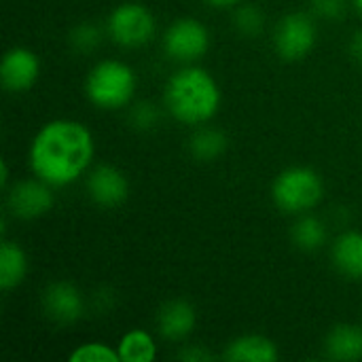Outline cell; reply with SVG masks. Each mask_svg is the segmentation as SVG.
<instances>
[{"label":"cell","mask_w":362,"mask_h":362,"mask_svg":"<svg viewBox=\"0 0 362 362\" xmlns=\"http://www.w3.org/2000/svg\"><path fill=\"white\" fill-rule=\"evenodd\" d=\"M95 155V142L89 127L74 119H53L32 138L28 163L36 178L53 189L76 182Z\"/></svg>","instance_id":"1"},{"label":"cell","mask_w":362,"mask_h":362,"mask_svg":"<svg viewBox=\"0 0 362 362\" xmlns=\"http://www.w3.org/2000/svg\"><path fill=\"white\" fill-rule=\"evenodd\" d=\"M221 87L216 78L199 66L185 64L176 70L163 89V102L170 115L185 125H206L221 108Z\"/></svg>","instance_id":"2"},{"label":"cell","mask_w":362,"mask_h":362,"mask_svg":"<svg viewBox=\"0 0 362 362\" xmlns=\"http://www.w3.org/2000/svg\"><path fill=\"white\" fill-rule=\"evenodd\" d=\"M138 76L132 66L121 59L98 62L85 78L87 100L102 110L125 108L136 93Z\"/></svg>","instance_id":"3"},{"label":"cell","mask_w":362,"mask_h":362,"mask_svg":"<svg viewBox=\"0 0 362 362\" xmlns=\"http://www.w3.org/2000/svg\"><path fill=\"white\" fill-rule=\"evenodd\" d=\"M325 197V182L320 174L308 165H293L282 170L272 182V199L276 208L291 216L312 212Z\"/></svg>","instance_id":"4"},{"label":"cell","mask_w":362,"mask_h":362,"mask_svg":"<svg viewBox=\"0 0 362 362\" xmlns=\"http://www.w3.org/2000/svg\"><path fill=\"white\" fill-rule=\"evenodd\" d=\"M157 30L155 15L140 2H123L115 6L106 19V34L125 49H138L153 40Z\"/></svg>","instance_id":"5"},{"label":"cell","mask_w":362,"mask_h":362,"mask_svg":"<svg viewBox=\"0 0 362 362\" xmlns=\"http://www.w3.org/2000/svg\"><path fill=\"white\" fill-rule=\"evenodd\" d=\"M210 49V32L195 17H180L163 34V51L170 59L193 64Z\"/></svg>","instance_id":"6"},{"label":"cell","mask_w":362,"mask_h":362,"mask_svg":"<svg viewBox=\"0 0 362 362\" xmlns=\"http://www.w3.org/2000/svg\"><path fill=\"white\" fill-rule=\"evenodd\" d=\"M316 38L318 30L308 13H288L274 30L276 53L286 62H299L308 57L316 45Z\"/></svg>","instance_id":"7"},{"label":"cell","mask_w":362,"mask_h":362,"mask_svg":"<svg viewBox=\"0 0 362 362\" xmlns=\"http://www.w3.org/2000/svg\"><path fill=\"white\" fill-rule=\"evenodd\" d=\"M53 187L40 178H25L15 182L6 193V208L15 218L32 221L53 208Z\"/></svg>","instance_id":"8"},{"label":"cell","mask_w":362,"mask_h":362,"mask_svg":"<svg viewBox=\"0 0 362 362\" xmlns=\"http://www.w3.org/2000/svg\"><path fill=\"white\" fill-rule=\"evenodd\" d=\"M42 312L55 325H74L85 314V297L70 282H53L42 291Z\"/></svg>","instance_id":"9"},{"label":"cell","mask_w":362,"mask_h":362,"mask_svg":"<svg viewBox=\"0 0 362 362\" xmlns=\"http://www.w3.org/2000/svg\"><path fill=\"white\" fill-rule=\"evenodd\" d=\"M40 74V62L28 47H11L0 62V81L4 89L13 93H23L34 87Z\"/></svg>","instance_id":"10"},{"label":"cell","mask_w":362,"mask_h":362,"mask_svg":"<svg viewBox=\"0 0 362 362\" xmlns=\"http://www.w3.org/2000/svg\"><path fill=\"white\" fill-rule=\"evenodd\" d=\"M87 195L100 208H117L129 195V182L125 174L108 163L95 165L87 174Z\"/></svg>","instance_id":"11"},{"label":"cell","mask_w":362,"mask_h":362,"mask_svg":"<svg viewBox=\"0 0 362 362\" xmlns=\"http://www.w3.org/2000/svg\"><path fill=\"white\" fill-rule=\"evenodd\" d=\"M197 322L195 308L185 299H170L157 312V333L165 341H185Z\"/></svg>","instance_id":"12"},{"label":"cell","mask_w":362,"mask_h":362,"mask_svg":"<svg viewBox=\"0 0 362 362\" xmlns=\"http://www.w3.org/2000/svg\"><path fill=\"white\" fill-rule=\"evenodd\" d=\"M331 261L335 269L350 278L362 280V231H344L331 246Z\"/></svg>","instance_id":"13"},{"label":"cell","mask_w":362,"mask_h":362,"mask_svg":"<svg viewBox=\"0 0 362 362\" xmlns=\"http://www.w3.org/2000/svg\"><path fill=\"white\" fill-rule=\"evenodd\" d=\"M325 352L331 361L354 362L362 358V327L341 322L335 325L327 339H325Z\"/></svg>","instance_id":"14"},{"label":"cell","mask_w":362,"mask_h":362,"mask_svg":"<svg viewBox=\"0 0 362 362\" xmlns=\"http://www.w3.org/2000/svg\"><path fill=\"white\" fill-rule=\"evenodd\" d=\"M223 356L231 362H276L280 358V352L269 337L242 335L229 341Z\"/></svg>","instance_id":"15"},{"label":"cell","mask_w":362,"mask_h":362,"mask_svg":"<svg viewBox=\"0 0 362 362\" xmlns=\"http://www.w3.org/2000/svg\"><path fill=\"white\" fill-rule=\"evenodd\" d=\"M28 276V257L17 242L4 240L0 246V288L4 293L23 284Z\"/></svg>","instance_id":"16"},{"label":"cell","mask_w":362,"mask_h":362,"mask_svg":"<svg viewBox=\"0 0 362 362\" xmlns=\"http://www.w3.org/2000/svg\"><path fill=\"white\" fill-rule=\"evenodd\" d=\"M227 151V136L225 132L210 127V125H197V129L189 138V153L197 161H214Z\"/></svg>","instance_id":"17"},{"label":"cell","mask_w":362,"mask_h":362,"mask_svg":"<svg viewBox=\"0 0 362 362\" xmlns=\"http://www.w3.org/2000/svg\"><path fill=\"white\" fill-rule=\"evenodd\" d=\"M121 362H153L157 358V341L144 329H132L119 339Z\"/></svg>","instance_id":"18"},{"label":"cell","mask_w":362,"mask_h":362,"mask_svg":"<svg viewBox=\"0 0 362 362\" xmlns=\"http://www.w3.org/2000/svg\"><path fill=\"white\" fill-rule=\"evenodd\" d=\"M291 240L293 244L303 250V252H316L325 246L327 242V227L320 218L308 214H301L297 223L291 229Z\"/></svg>","instance_id":"19"},{"label":"cell","mask_w":362,"mask_h":362,"mask_svg":"<svg viewBox=\"0 0 362 362\" xmlns=\"http://www.w3.org/2000/svg\"><path fill=\"white\" fill-rule=\"evenodd\" d=\"M70 362H119V350L104 344V341H87V344H81L76 346L70 356Z\"/></svg>","instance_id":"20"},{"label":"cell","mask_w":362,"mask_h":362,"mask_svg":"<svg viewBox=\"0 0 362 362\" xmlns=\"http://www.w3.org/2000/svg\"><path fill=\"white\" fill-rule=\"evenodd\" d=\"M233 25L246 36H257L265 28V15L257 4H238L233 11Z\"/></svg>","instance_id":"21"},{"label":"cell","mask_w":362,"mask_h":362,"mask_svg":"<svg viewBox=\"0 0 362 362\" xmlns=\"http://www.w3.org/2000/svg\"><path fill=\"white\" fill-rule=\"evenodd\" d=\"M100 42H102V30L95 23L85 21V23H78L70 32V45L78 53H89V51L98 49Z\"/></svg>","instance_id":"22"},{"label":"cell","mask_w":362,"mask_h":362,"mask_svg":"<svg viewBox=\"0 0 362 362\" xmlns=\"http://www.w3.org/2000/svg\"><path fill=\"white\" fill-rule=\"evenodd\" d=\"M129 123L132 127L146 132L153 129L159 123V110L157 106H153L151 102H138L129 108Z\"/></svg>","instance_id":"23"},{"label":"cell","mask_w":362,"mask_h":362,"mask_svg":"<svg viewBox=\"0 0 362 362\" xmlns=\"http://www.w3.org/2000/svg\"><path fill=\"white\" fill-rule=\"evenodd\" d=\"M346 8V0H312V11L322 19H339Z\"/></svg>","instance_id":"24"},{"label":"cell","mask_w":362,"mask_h":362,"mask_svg":"<svg viewBox=\"0 0 362 362\" xmlns=\"http://www.w3.org/2000/svg\"><path fill=\"white\" fill-rule=\"evenodd\" d=\"M178 358L187 362H204L212 361L214 354H210V352H208L206 348H202V346H185V348L178 352Z\"/></svg>","instance_id":"25"},{"label":"cell","mask_w":362,"mask_h":362,"mask_svg":"<svg viewBox=\"0 0 362 362\" xmlns=\"http://www.w3.org/2000/svg\"><path fill=\"white\" fill-rule=\"evenodd\" d=\"M350 53H352V57L358 64H362V30L352 36V40H350Z\"/></svg>","instance_id":"26"},{"label":"cell","mask_w":362,"mask_h":362,"mask_svg":"<svg viewBox=\"0 0 362 362\" xmlns=\"http://www.w3.org/2000/svg\"><path fill=\"white\" fill-rule=\"evenodd\" d=\"M206 2H210L216 8H233V6L242 4V0H206Z\"/></svg>","instance_id":"27"},{"label":"cell","mask_w":362,"mask_h":362,"mask_svg":"<svg viewBox=\"0 0 362 362\" xmlns=\"http://www.w3.org/2000/svg\"><path fill=\"white\" fill-rule=\"evenodd\" d=\"M0 185H2V189H8V165H6V161L0 163Z\"/></svg>","instance_id":"28"},{"label":"cell","mask_w":362,"mask_h":362,"mask_svg":"<svg viewBox=\"0 0 362 362\" xmlns=\"http://www.w3.org/2000/svg\"><path fill=\"white\" fill-rule=\"evenodd\" d=\"M354 2V6L358 8V13H362V0H352Z\"/></svg>","instance_id":"29"}]
</instances>
